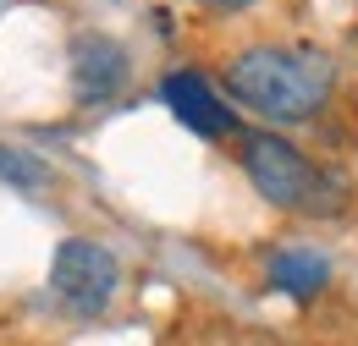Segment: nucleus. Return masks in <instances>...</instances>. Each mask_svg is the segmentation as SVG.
I'll return each mask as SVG.
<instances>
[{
	"mask_svg": "<svg viewBox=\"0 0 358 346\" xmlns=\"http://www.w3.org/2000/svg\"><path fill=\"white\" fill-rule=\"evenodd\" d=\"M116 280H122L116 253H105V248L89 242V236H66V242L55 248V259H50V286H55V297L66 308H78V313L110 308Z\"/></svg>",
	"mask_w": 358,
	"mask_h": 346,
	"instance_id": "obj_3",
	"label": "nucleus"
},
{
	"mask_svg": "<svg viewBox=\"0 0 358 346\" xmlns=\"http://www.w3.org/2000/svg\"><path fill=\"white\" fill-rule=\"evenodd\" d=\"M325 280H331V259L314 248H287L270 259V286L287 297H314V292H325Z\"/></svg>",
	"mask_w": 358,
	"mask_h": 346,
	"instance_id": "obj_6",
	"label": "nucleus"
},
{
	"mask_svg": "<svg viewBox=\"0 0 358 346\" xmlns=\"http://www.w3.org/2000/svg\"><path fill=\"white\" fill-rule=\"evenodd\" d=\"M0 181H17V187H39V181H45V171H39V160L0 149Z\"/></svg>",
	"mask_w": 358,
	"mask_h": 346,
	"instance_id": "obj_7",
	"label": "nucleus"
},
{
	"mask_svg": "<svg viewBox=\"0 0 358 346\" xmlns=\"http://www.w3.org/2000/svg\"><path fill=\"white\" fill-rule=\"evenodd\" d=\"M72 77H78V99H110L127 83V50L105 33H83L72 44Z\"/></svg>",
	"mask_w": 358,
	"mask_h": 346,
	"instance_id": "obj_5",
	"label": "nucleus"
},
{
	"mask_svg": "<svg viewBox=\"0 0 358 346\" xmlns=\"http://www.w3.org/2000/svg\"><path fill=\"white\" fill-rule=\"evenodd\" d=\"M210 6H226V11H237V6H254V0H210Z\"/></svg>",
	"mask_w": 358,
	"mask_h": 346,
	"instance_id": "obj_8",
	"label": "nucleus"
},
{
	"mask_svg": "<svg viewBox=\"0 0 358 346\" xmlns=\"http://www.w3.org/2000/svg\"><path fill=\"white\" fill-rule=\"evenodd\" d=\"M160 99L171 105V116H177L182 127H193L199 137H226V132L237 127V116L210 93V83H204L199 72H171V77L160 83Z\"/></svg>",
	"mask_w": 358,
	"mask_h": 346,
	"instance_id": "obj_4",
	"label": "nucleus"
},
{
	"mask_svg": "<svg viewBox=\"0 0 358 346\" xmlns=\"http://www.w3.org/2000/svg\"><path fill=\"white\" fill-rule=\"evenodd\" d=\"M226 88L270 121H309L331 99V61L320 50L259 44V50H243L226 66Z\"/></svg>",
	"mask_w": 358,
	"mask_h": 346,
	"instance_id": "obj_1",
	"label": "nucleus"
},
{
	"mask_svg": "<svg viewBox=\"0 0 358 346\" xmlns=\"http://www.w3.org/2000/svg\"><path fill=\"white\" fill-rule=\"evenodd\" d=\"M243 171L259 187V198H270L275 209H303V215H336L342 204V181L325 176L303 149H292L275 132H254L243 143Z\"/></svg>",
	"mask_w": 358,
	"mask_h": 346,
	"instance_id": "obj_2",
	"label": "nucleus"
}]
</instances>
